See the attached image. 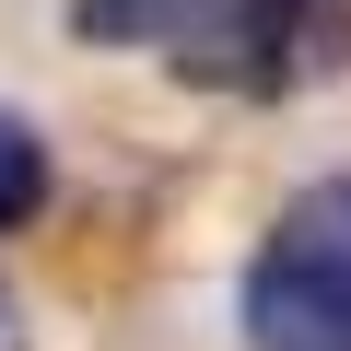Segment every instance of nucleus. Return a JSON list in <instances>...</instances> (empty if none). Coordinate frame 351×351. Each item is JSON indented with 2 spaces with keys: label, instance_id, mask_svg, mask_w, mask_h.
Instances as JSON below:
<instances>
[{
  "label": "nucleus",
  "instance_id": "nucleus-1",
  "mask_svg": "<svg viewBox=\"0 0 351 351\" xmlns=\"http://www.w3.org/2000/svg\"><path fill=\"white\" fill-rule=\"evenodd\" d=\"M82 47H129L199 94H316L351 71V0H71Z\"/></svg>",
  "mask_w": 351,
  "mask_h": 351
},
{
  "label": "nucleus",
  "instance_id": "nucleus-4",
  "mask_svg": "<svg viewBox=\"0 0 351 351\" xmlns=\"http://www.w3.org/2000/svg\"><path fill=\"white\" fill-rule=\"evenodd\" d=\"M0 351H36V328H24V304L0 293Z\"/></svg>",
  "mask_w": 351,
  "mask_h": 351
},
{
  "label": "nucleus",
  "instance_id": "nucleus-3",
  "mask_svg": "<svg viewBox=\"0 0 351 351\" xmlns=\"http://www.w3.org/2000/svg\"><path fill=\"white\" fill-rule=\"evenodd\" d=\"M36 211H47V141L24 117H0V234H24Z\"/></svg>",
  "mask_w": 351,
  "mask_h": 351
},
{
  "label": "nucleus",
  "instance_id": "nucleus-2",
  "mask_svg": "<svg viewBox=\"0 0 351 351\" xmlns=\"http://www.w3.org/2000/svg\"><path fill=\"white\" fill-rule=\"evenodd\" d=\"M246 351H351V176H316L246 258Z\"/></svg>",
  "mask_w": 351,
  "mask_h": 351
}]
</instances>
